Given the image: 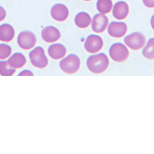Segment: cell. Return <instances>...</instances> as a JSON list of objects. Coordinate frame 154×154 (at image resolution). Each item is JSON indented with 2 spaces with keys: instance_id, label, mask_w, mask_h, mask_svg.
Masks as SVG:
<instances>
[{
  "instance_id": "cell-1",
  "label": "cell",
  "mask_w": 154,
  "mask_h": 154,
  "mask_svg": "<svg viewBox=\"0 0 154 154\" xmlns=\"http://www.w3.org/2000/svg\"><path fill=\"white\" fill-rule=\"evenodd\" d=\"M86 65H88V70L93 73H103L107 70L109 66V59L103 53L97 54L89 57L86 61Z\"/></svg>"
},
{
  "instance_id": "cell-2",
  "label": "cell",
  "mask_w": 154,
  "mask_h": 154,
  "mask_svg": "<svg viewBox=\"0 0 154 154\" xmlns=\"http://www.w3.org/2000/svg\"><path fill=\"white\" fill-rule=\"evenodd\" d=\"M60 68L67 74H74L80 68V60L76 54H69L66 58L61 59Z\"/></svg>"
},
{
  "instance_id": "cell-3",
  "label": "cell",
  "mask_w": 154,
  "mask_h": 154,
  "mask_svg": "<svg viewBox=\"0 0 154 154\" xmlns=\"http://www.w3.org/2000/svg\"><path fill=\"white\" fill-rule=\"evenodd\" d=\"M31 64L37 69H44L48 65V60L46 58L44 49L41 46H37L33 48L29 54Z\"/></svg>"
},
{
  "instance_id": "cell-4",
  "label": "cell",
  "mask_w": 154,
  "mask_h": 154,
  "mask_svg": "<svg viewBox=\"0 0 154 154\" xmlns=\"http://www.w3.org/2000/svg\"><path fill=\"white\" fill-rule=\"evenodd\" d=\"M109 54L114 62L121 63V62H125V60H128V56H130V51H128V46L118 42V43H114L111 45L110 49H109Z\"/></svg>"
},
{
  "instance_id": "cell-5",
  "label": "cell",
  "mask_w": 154,
  "mask_h": 154,
  "mask_svg": "<svg viewBox=\"0 0 154 154\" xmlns=\"http://www.w3.org/2000/svg\"><path fill=\"white\" fill-rule=\"evenodd\" d=\"M125 43L128 48L134 49V51H139L144 48L146 43V38L140 32H134L125 37Z\"/></svg>"
},
{
  "instance_id": "cell-6",
  "label": "cell",
  "mask_w": 154,
  "mask_h": 154,
  "mask_svg": "<svg viewBox=\"0 0 154 154\" xmlns=\"http://www.w3.org/2000/svg\"><path fill=\"white\" fill-rule=\"evenodd\" d=\"M18 44L22 49L30 51L35 46L36 36L31 31H22L18 36Z\"/></svg>"
},
{
  "instance_id": "cell-7",
  "label": "cell",
  "mask_w": 154,
  "mask_h": 154,
  "mask_svg": "<svg viewBox=\"0 0 154 154\" xmlns=\"http://www.w3.org/2000/svg\"><path fill=\"white\" fill-rule=\"evenodd\" d=\"M103 48V39L99 35H89L84 42V48L89 54H97Z\"/></svg>"
},
{
  "instance_id": "cell-8",
  "label": "cell",
  "mask_w": 154,
  "mask_h": 154,
  "mask_svg": "<svg viewBox=\"0 0 154 154\" xmlns=\"http://www.w3.org/2000/svg\"><path fill=\"white\" fill-rule=\"evenodd\" d=\"M51 16L54 21L64 22L69 17V9L66 5L62 3L54 4L51 9Z\"/></svg>"
},
{
  "instance_id": "cell-9",
  "label": "cell",
  "mask_w": 154,
  "mask_h": 154,
  "mask_svg": "<svg viewBox=\"0 0 154 154\" xmlns=\"http://www.w3.org/2000/svg\"><path fill=\"white\" fill-rule=\"evenodd\" d=\"M108 18L103 14H98L91 19V29L96 33H102L108 28Z\"/></svg>"
},
{
  "instance_id": "cell-10",
  "label": "cell",
  "mask_w": 154,
  "mask_h": 154,
  "mask_svg": "<svg viewBox=\"0 0 154 154\" xmlns=\"http://www.w3.org/2000/svg\"><path fill=\"white\" fill-rule=\"evenodd\" d=\"M128 31V26L123 22H112L108 26V33L110 36L115 38H120L125 35Z\"/></svg>"
},
{
  "instance_id": "cell-11",
  "label": "cell",
  "mask_w": 154,
  "mask_h": 154,
  "mask_svg": "<svg viewBox=\"0 0 154 154\" xmlns=\"http://www.w3.org/2000/svg\"><path fill=\"white\" fill-rule=\"evenodd\" d=\"M41 38L48 43H54L61 38V33H60L58 28L48 26L41 31Z\"/></svg>"
},
{
  "instance_id": "cell-12",
  "label": "cell",
  "mask_w": 154,
  "mask_h": 154,
  "mask_svg": "<svg viewBox=\"0 0 154 154\" xmlns=\"http://www.w3.org/2000/svg\"><path fill=\"white\" fill-rule=\"evenodd\" d=\"M128 12H130V7H128V3L125 1L116 2L115 5H113L112 7L113 17L115 19L119 20V21L125 20L128 16Z\"/></svg>"
},
{
  "instance_id": "cell-13",
  "label": "cell",
  "mask_w": 154,
  "mask_h": 154,
  "mask_svg": "<svg viewBox=\"0 0 154 154\" xmlns=\"http://www.w3.org/2000/svg\"><path fill=\"white\" fill-rule=\"evenodd\" d=\"M48 53L53 60H61L66 56L67 49L63 44L53 43L51 45H49Z\"/></svg>"
},
{
  "instance_id": "cell-14",
  "label": "cell",
  "mask_w": 154,
  "mask_h": 154,
  "mask_svg": "<svg viewBox=\"0 0 154 154\" xmlns=\"http://www.w3.org/2000/svg\"><path fill=\"white\" fill-rule=\"evenodd\" d=\"M14 37V29L11 25L3 24L0 26V41L11 42Z\"/></svg>"
},
{
  "instance_id": "cell-15",
  "label": "cell",
  "mask_w": 154,
  "mask_h": 154,
  "mask_svg": "<svg viewBox=\"0 0 154 154\" xmlns=\"http://www.w3.org/2000/svg\"><path fill=\"white\" fill-rule=\"evenodd\" d=\"M26 62H27L26 58H25V56L23 54L16 53L9 57L7 63H8L9 66L12 67L14 69H20V68H23V67L26 65Z\"/></svg>"
},
{
  "instance_id": "cell-16",
  "label": "cell",
  "mask_w": 154,
  "mask_h": 154,
  "mask_svg": "<svg viewBox=\"0 0 154 154\" xmlns=\"http://www.w3.org/2000/svg\"><path fill=\"white\" fill-rule=\"evenodd\" d=\"M74 22H75V25L78 28L84 29V28H88L89 25L91 24V18L88 12L81 11L76 14Z\"/></svg>"
},
{
  "instance_id": "cell-17",
  "label": "cell",
  "mask_w": 154,
  "mask_h": 154,
  "mask_svg": "<svg viewBox=\"0 0 154 154\" xmlns=\"http://www.w3.org/2000/svg\"><path fill=\"white\" fill-rule=\"evenodd\" d=\"M112 7L113 4L111 0H98V2H97V9H98L100 14H109L112 11Z\"/></svg>"
},
{
  "instance_id": "cell-18",
  "label": "cell",
  "mask_w": 154,
  "mask_h": 154,
  "mask_svg": "<svg viewBox=\"0 0 154 154\" xmlns=\"http://www.w3.org/2000/svg\"><path fill=\"white\" fill-rule=\"evenodd\" d=\"M142 54L148 60L154 59V38H150L148 42H146L145 45H144Z\"/></svg>"
},
{
  "instance_id": "cell-19",
  "label": "cell",
  "mask_w": 154,
  "mask_h": 154,
  "mask_svg": "<svg viewBox=\"0 0 154 154\" xmlns=\"http://www.w3.org/2000/svg\"><path fill=\"white\" fill-rule=\"evenodd\" d=\"M16 69L9 66V64L5 61H0V75L2 76H11L14 74Z\"/></svg>"
},
{
  "instance_id": "cell-20",
  "label": "cell",
  "mask_w": 154,
  "mask_h": 154,
  "mask_svg": "<svg viewBox=\"0 0 154 154\" xmlns=\"http://www.w3.org/2000/svg\"><path fill=\"white\" fill-rule=\"evenodd\" d=\"M11 54V48L8 44H0V60L8 59Z\"/></svg>"
},
{
  "instance_id": "cell-21",
  "label": "cell",
  "mask_w": 154,
  "mask_h": 154,
  "mask_svg": "<svg viewBox=\"0 0 154 154\" xmlns=\"http://www.w3.org/2000/svg\"><path fill=\"white\" fill-rule=\"evenodd\" d=\"M143 3L144 5L149 7V8H153L154 7V0H143Z\"/></svg>"
},
{
  "instance_id": "cell-22",
  "label": "cell",
  "mask_w": 154,
  "mask_h": 154,
  "mask_svg": "<svg viewBox=\"0 0 154 154\" xmlns=\"http://www.w3.org/2000/svg\"><path fill=\"white\" fill-rule=\"evenodd\" d=\"M5 17H6V11H5V9H4L2 6H0V22L3 21V20L5 19Z\"/></svg>"
},
{
  "instance_id": "cell-23",
  "label": "cell",
  "mask_w": 154,
  "mask_h": 154,
  "mask_svg": "<svg viewBox=\"0 0 154 154\" xmlns=\"http://www.w3.org/2000/svg\"><path fill=\"white\" fill-rule=\"evenodd\" d=\"M19 76H34L33 72L29 71V70H25V71H22L21 73L19 74Z\"/></svg>"
},
{
  "instance_id": "cell-24",
  "label": "cell",
  "mask_w": 154,
  "mask_h": 154,
  "mask_svg": "<svg viewBox=\"0 0 154 154\" xmlns=\"http://www.w3.org/2000/svg\"><path fill=\"white\" fill-rule=\"evenodd\" d=\"M150 23H151V27H152L153 30H154V14L152 16V18H151V22H150Z\"/></svg>"
},
{
  "instance_id": "cell-25",
  "label": "cell",
  "mask_w": 154,
  "mask_h": 154,
  "mask_svg": "<svg viewBox=\"0 0 154 154\" xmlns=\"http://www.w3.org/2000/svg\"><path fill=\"white\" fill-rule=\"evenodd\" d=\"M84 1H91V0H84Z\"/></svg>"
}]
</instances>
